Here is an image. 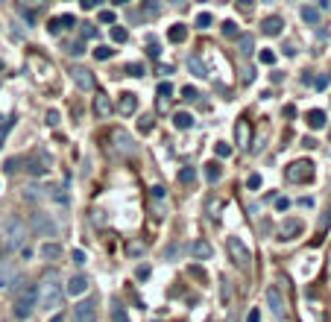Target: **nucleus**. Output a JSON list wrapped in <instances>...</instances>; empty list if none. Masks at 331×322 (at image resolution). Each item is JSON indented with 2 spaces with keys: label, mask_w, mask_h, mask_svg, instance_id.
Masks as SVG:
<instances>
[{
  "label": "nucleus",
  "mask_w": 331,
  "mask_h": 322,
  "mask_svg": "<svg viewBox=\"0 0 331 322\" xmlns=\"http://www.w3.org/2000/svg\"><path fill=\"white\" fill-rule=\"evenodd\" d=\"M112 3H115V6H126V3H129V0H112Z\"/></svg>",
  "instance_id": "56"
},
{
  "label": "nucleus",
  "mask_w": 331,
  "mask_h": 322,
  "mask_svg": "<svg viewBox=\"0 0 331 322\" xmlns=\"http://www.w3.org/2000/svg\"><path fill=\"white\" fill-rule=\"evenodd\" d=\"M112 319H115V322H129V316H126V308H123V305H115V310H112Z\"/></svg>",
  "instance_id": "32"
},
{
  "label": "nucleus",
  "mask_w": 331,
  "mask_h": 322,
  "mask_svg": "<svg viewBox=\"0 0 331 322\" xmlns=\"http://www.w3.org/2000/svg\"><path fill=\"white\" fill-rule=\"evenodd\" d=\"M65 26H76V18H73V15H59V18H53V21L47 24V30L53 33V36H59Z\"/></svg>",
  "instance_id": "17"
},
{
  "label": "nucleus",
  "mask_w": 331,
  "mask_h": 322,
  "mask_svg": "<svg viewBox=\"0 0 331 322\" xmlns=\"http://www.w3.org/2000/svg\"><path fill=\"white\" fill-rule=\"evenodd\" d=\"M275 208H279V211H287V208H290V202H287V199H275Z\"/></svg>",
  "instance_id": "52"
},
{
  "label": "nucleus",
  "mask_w": 331,
  "mask_h": 322,
  "mask_svg": "<svg viewBox=\"0 0 331 322\" xmlns=\"http://www.w3.org/2000/svg\"><path fill=\"white\" fill-rule=\"evenodd\" d=\"M44 123H47V126H59V111H56V108H50L47 114H44Z\"/></svg>",
  "instance_id": "37"
},
{
  "label": "nucleus",
  "mask_w": 331,
  "mask_h": 322,
  "mask_svg": "<svg viewBox=\"0 0 331 322\" xmlns=\"http://www.w3.org/2000/svg\"><path fill=\"white\" fill-rule=\"evenodd\" d=\"M0 243H3V249L6 252H15L21 249L26 243V223L21 220L18 214H12L6 223H3V231H0Z\"/></svg>",
  "instance_id": "2"
},
{
  "label": "nucleus",
  "mask_w": 331,
  "mask_h": 322,
  "mask_svg": "<svg viewBox=\"0 0 331 322\" xmlns=\"http://www.w3.org/2000/svg\"><path fill=\"white\" fill-rule=\"evenodd\" d=\"M284 179L293 182V185L311 182V179H314V161H308V158H299V161H293V164H287V167H284Z\"/></svg>",
  "instance_id": "4"
},
{
  "label": "nucleus",
  "mask_w": 331,
  "mask_h": 322,
  "mask_svg": "<svg viewBox=\"0 0 331 322\" xmlns=\"http://www.w3.org/2000/svg\"><path fill=\"white\" fill-rule=\"evenodd\" d=\"M267 305H270V310H272V316L275 319H284L287 316V310H284V299H282V293H279V287H267Z\"/></svg>",
  "instance_id": "11"
},
{
  "label": "nucleus",
  "mask_w": 331,
  "mask_h": 322,
  "mask_svg": "<svg viewBox=\"0 0 331 322\" xmlns=\"http://www.w3.org/2000/svg\"><path fill=\"white\" fill-rule=\"evenodd\" d=\"M308 126H311V129H322V126H325V111H319V108L308 111Z\"/></svg>",
  "instance_id": "24"
},
{
  "label": "nucleus",
  "mask_w": 331,
  "mask_h": 322,
  "mask_svg": "<svg viewBox=\"0 0 331 322\" xmlns=\"http://www.w3.org/2000/svg\"><path fill=\"white\" fill-rule=\"evenodd\" d=\"M190 255H194L197 261H208L214 255V249H211V243H205V240H194V243H190Z\"/></svg>",
  "instance_id": "16"
},
{
  "label": "nucleus",
  "mask_w": 331,
  "mask_h": 322,
  "mask_svg": "<svg viewBox=\"0 0 331 322\" xmlns=\"http://www.w3.org/2000/svg\"><path fill=\"white\" fill-rule=\"evenodd\" d=\"M173 126H176V129H190V126H194V118H190L188 111H176V114H173Z\"/></svg>",
  "instance_id": "26"
},
{
  "label": "nucleus",
  "mask_w": 331,
  "mask_h": 322,
  "mask_svg": "<svg viewBox=\"0 0 331 322\" xmlns=\"http://www.w3.org/2000/svg\"><path fill=\"white\" fill-rule=\"evenodd\" d=\"M135 275H138V281H147V278H150V267H138Z\"/></svg>",
  "instance_id": "45"
},
{
  "label": "nucleus",
  "mask_w": 331,
  "mask_h": 322,
  "mask_svg": "<svg viewBox=\"0 0 331 322\" xmlns=\"http://www.w3.org/2000/svg\"><path fill=\"white\" fill-rule=\"evenodd\" d=\"M24 199H30V202H36V199H41V188H36V185H30V188H24Z\"/></svg>",
  "instance_id": "31"
},
{
  "label": "nucleus",
  "mask_w": 331,
  "mask_h": 322,
  "mask_svg": "<svg viewBox=\"0 0 331 322\" xmlns=\"http://www.w3.org/2000/svg\"><path fill=\"white\" fill-rule=\"evenodd\" d=\"M226 249H229V255H232V261H235L237 267H243V270H246L249 261H252V255H249V249L240 243V240H237V238H229V240H226Z\"/></svg>",
  "instance_id": "8"
},
{
  "label": "nucleus",
  "mask_w": 331,
  "mask_h": 322,
  "mask_svg": "<svg viewBox=\"0 0 331 322\" xmlns=\"http://www.w3.org/2000/svg\"><path fill=\"white\" fill-rule=\"evenodd\" d=\"M73 264H85V252H82V249L73 252Z\"/></svg>",
  "instance_id": "51"
},
{
  "label": "nucleus",
  "mask_w": 331,
  "mask_h": 322,
  "mask_svg": "<svg viewBox=\"0 0 331 322\" xmlns=\"http://www.w3.org/2000/svg\"><path fill=\"white\" fill-rule=\"evenodd\" d=\"M41 255H44L47 261H56V258H62V246L59 243H44V246H41Z\"/></svg>",
  "instance_id": "28"
},
{
  "label": "nucleus",
  "mask_w": 331,
  "mask_h": 322,
  "mask_svg": "<svg viewBox=\"0 0 331 322\" xmlns=\"http://www.w3.org/2000/svg\"><path fill=\"white\" fill-rule=\"evenodd\" d=\"M138 132H144V135L153 132V118H150V114H144V118L138 120Z\"/></svg>",
  "instance_id": "33"
},
{
  "label": "nucleus",
  "mask_w": 331,
  "mask_h": 322,
  "mask_svg": "<svg viewBox=\"0 0 331 322\" xmlns=\"http://www.w3.org/2000/svg\"><path fill=\"white\" fill-rule=\"evenodd\" d=\"M62 299H65V287L59 284V275L47 273L38 284V305L44 310H56L62 308Z\"/></svg>",
  "instance_id": "1"
},
{
  "label": "nucleus",
  "mask_w": 331,
  "mask_h": 322,
  "mask_svg": "<svg viewBox=\"0 0 331 322\" xmlns=\"http://www.w3.org/2000/svg\"><path fill=\"white\" fill-rule=\"evenodd\" d=\"M167 38H170L173 44H182V41L188 38V26H185V24H173V26H170V33H167Z\"/></svg>",
  "instance_id": "23"
},
{
  "label": "nucleus",
  "mask_w": 331,
  "mask_h": 322,
  "mask_svg": "<svg viewBox=\"0 0 331 322\" xmlns=\"http://www.w3.org/2000/svg\"><path fill=\"white\" fill-rule=\"evenodd\" d=\"M112 38H115V41H120V44H123V41L129 38V33H126L123 26H112Z\"/></svg>",
  "instance_id": "34"
},
{
  "label": "nucleus",
  "mask_w": 331,
  "mask_h": 322,
  "mask_svg": "<svg viewBox=\"0 0 331 322\" xmlns=\"http://www.w3.org/2000/svg\"><path fill=\"white\" fill-rule=\"evenodd\" d=\"M12 123H15V120H6V123L0 126V147H3V141H6V135H9V129H12Z\"/></svg>",
  "instance_id": "41"
},
{
  "label": "nucleus",
  "mask_w": 331,
  "mask_h": 322,
  "mask_svg": "<svg viewBox=\"0 0 331 322\" xmlns=\"http://www.w3.org/2000/svg\"><path fill=\"white\" fill-rule=\"evenodd\" d=\"M235 138H237V147H249V123L246 120H237Z\"/></svg>",
  "instance_id": "22"
},
{
  "label": "nucleus",
  "mask_w": 331,
  "mask_h": 322,
  "mask_svg": "<svg viewBox=\"0 0 331 322\" xmlns=\"http://www.w3.org/2000/svg\"><path fill=\"white\" fill-rule=\"evenodd\" d=\"M302 220H284L282 226H279V240H293L302 235Z\"/></svg>",
  "instance_id": "12"
},
{
  "label": "nucleus",
  "mask_w": 331,
  "mask_h": 322,
  "mask_svg": "<svg viewBox=\"0 0 331 322\" xmlns=\"http://www.w3.org/2000/svg\"><path fill=\"white\" fill-rule=\"evenodd\" d=\"M68 53H71V56H79V53H85V50H82V44L76 41V44H71V47H68Z\"/></svg>",
  "instance_id": "49"
},
{
  "label": "nucleus",
  "mask_w": 331,
  "mask_h": 322,
  "mask_svg": "<svg viewBox=\"0 0 331 322\" xmlns=\"http://www.w3.org/2000/svg\"><path fill=\"white\" fill-rule=\"evenodd\" d=\"M261 62H264V65H272V62H275V53H272V50H261Z\"/></svg>",
  "instance_id": "43"
},
{
  "label": "nucleus",
  "mask_w": 331,
  "mask_h": 322,
  "mask_svg": "<svg viewBox=\"0 0 331 322\" xmlns=\"http://www.w3.org/2000/svg\"><path fill=\"white\" fill-rule=\"evenodd\" d=\"M112 141H115V147H118L120 153H132V138H129L123 129L112 132Z\"/></svg>",
  "instance_id": "19"
},
{
  "label": "nucleus",
  "mask_w": 331,
  "mask_h": 322,
  "mask_svg": "<svg viewBox=\"0 0 331 322\" xmlns=\"http://www.w3.org/2000/svg\"><path fill=\"white\" fill-rule=\"evenodd\" d=\"M261 319V313L258 310H249V316H246V322H258Z\"/></svg>",
  "instance_id": "53"
},
{
  "label": "nucleus",
  "mask_w": 331,
  "mask_h": 322,
  "mask_svg": "<svg viewBox=\"0 0 331 322\" xmlns=\"http://www.w3.org/2000/svg\"><path fill=\"white\" fill-rule=\"evenodd\" d=\"M170 94H173V85H170V82H161V85H158V100H155L158 111H164V108H167V103H170Z\"/></svg>",
  "instance_id": "20"
},
{
  "label": "nucleus",
  "mask_w": 331,
  "mask_h": 322,
  "mask_svg": "<svg viewBox=\"0 0 331 322\" xmlns=\"http://www.w3.org/2000/svg\"><path fill=\"white\" fill-rule=\"evenodd\" d=\"M100 21L103 24H115V12H100Z\"/></svg>",
  "instance_id": "48"
},
{
  "label": "nucleus",
  "mask_w": 331,
  "mask_h": 322,
  "mask_svg": "<svg viewBox=\"0 0 331 322\" xmlns=\"http://www.w3.org/2000/svg\"><path fill=\"white\" fill-rule=\"evenodd\" d=\"M30 228H33L36 235H41V238H56V235H59L56 220L50 214H44V211H33V214H30Z\"/></svg>",
  "instance_id": "6"
},
{
  "label": "nucleus",
  "mask_w": 331,
  "mask_h": 322,
  "mask_svg": "<svg viewBox=\"0 0 331 322\" xmlns=\"http://www.w3.org/2000/svg\"><path fill=\"white\" fill-rule=\"evenodd\" d=\"M97 36V30L91 24H82V38H94Z\"/></svg>",
  "instance_id": "47"
},
{
  "label": "nucleus",
  "mask_w": 331,
  "mask_h": 322,
  "mask_svg": "<svg viewBox=\"0 0 331 322\" xmlns=\"http://www.w3.org/2000/svg\"><path fill=\"white\" fill-rule=\"evenodd\" d=\"M237 50H240L243 56H252V50H255V38H252V36H246V33H243V36L237 38Z\"/></svg>",
  "instance_id": "25"
},
{
  "label": "nucleus",
  "mask_w": 331,
  "mask_h": 322,
  "mask_svg": "<svg viewBox=\"0 0 331 322\" xmlns=\"http://www.w3.org/2000/svg\"><path fill=\"white\" fill-rule=\"evenodd\" d=\"M71 79L73 85L79 88V91H94V73L88 71V68H82V65H71Z\"/></svg>",
  "instance_id": "7"
},
{
  "label": "nucleus",
  "mask_w": 331,
  "mask_h": 322,
  "mask_svg": "<svg viewBox=\"0 0 331 322\" xmlns=\"http://www.w3.org/2000/svg\"><path fill=\"white\" fill-rule=\"evenodd\" d=\"M194 176H197V173H194V167H185L182 173H179V182H185V185H188V182H194Z\"/></svg>",
  "instance_id": "39"
},
{
  "label": "nucleus",
  "mask_w": 331,
  "mask_h": 322,
  "mask_svg": "<svg viewBox=\"0 0 331 322\" xmlns=\"http://www.w3.org/2000/svg\"><path fill=\"white\" fill-rule=\"evenodd\" d=\"M217 155H220V158L232 155V147H229V143H217Z\"/></svg>",
  "instance_id": "44"
},
{
  "label": "nucleus",
  "mask_w": 331,
  "mask_h": 322,
  "mask_svg": "<svg viewBox=\"0 0 331 322\" xmlns=\"http://www.w3.org/2000/svg\"><path fill=\"white\" fill-rule=\"evenodd\" d=\"M158 53H161V50H158V44H155V38H150V56L158 59Z\"/></svg>",
  "instance_id": "50"
},
{
  "label": "nucleus",
  "mask_w": 331,
  "mask_h": 322,
  "mask_svg": "<svg viewBox=\"0 0 331 322\" xmlns=\"http://www.w3.org/2000/svg\"><path fill=\"white\" fill-rule=\"evenodd\" d=\"M282 26H284L282 18H279V15H270V18H264V21H261V33H264V36H279V33H282Z\"/></svg>",
  "instance_id": "15"
},
{
  "label": "nucleus",
  "mask_w": 331,
  "mask_h": 322,
  "mask_svg": "<svg viewBox=\"0 0 331 322\" xmlns=\"http://www.w3.org/2000/svg\"><path fill=\"white\" fill-rule=\"evenodd\" d=\"M302 21L311 26H317L319 24V9L317 6H302Z\"/></svg>",
  "instance_id": "27"
},
{
  "label": "nucleus",
  "mask_w": 331,
  "mask_h": 322,
  "mask_svg": "<svg viewBox=\"0 0 331 322\" xmlns=\"http://www.w3.org/2000/svg\"><path fill=\"white\" fill-rule=\"evenodd\" d=\"M144 252V243L141 240H132V243H126V255H132V258H138Z\"/></svg>",
  "instance_id": "30"
},
{
  "label": "nucleus",
  "mask_w": 331,
  "mask_h": 322,
  "mask_svg": "<svg viewBox=\"0 0 331 322\" xmlns=\"http://www.w3.org/2000/svg\"><path fill=\"white\" fill-rule=\"evenodd\" d=\"M50 167H53V158L44 147H38L36 153L26 155V173L30 176H44V173H50Z\"/></svg>",
  "instance_id": "5"
},
{
  "label": "nucleus",
  "mask_w": 331,
  "mask_h": 322,
  "mask_svg": "<svg viewBox=\"0 0 331 322\" xmlns=\"http://www.w3.org/2000/svg\"><path fill=\"white\" fill-rule=\"evenodd\" d=\"M328 135H331V132H328Z\"/></svg>",
  "instance_id": "59"
},
{
  "label": "nucleus",
  "mask_w": 331,
  "mask_h": 322,
  "mask_svg": "<svg viewBox=\"0 0 331 322\" xmlns=\"http://www.w3.org/2000/svg\"><path fill=\"white\" fill-rule=\"evenodd\" d=\"M50 322H65V316H62V313H56V316H53Z\"/></svg>",
  "instance_id": "55"
},
{
  "label": "nucleus",
  "mask_w": 331,
  "mask_h": 322,
  "mask_svg": "<svg viewBox=\"0 0 331 322\" xmlns=\"http://www.w3.org/2000/svg\"><path fill=\"white\" fill-rule=\"evenodd\" d=\"M223 33H226L229 38H235V36H237V26H235V21H226V24H223Z\"/></svg>",
  "instance_id": "42"
},
{
  "label": "nucleus",
  "mask_w": 331,
  "mask_h": 322,
  "mask_svg": "<svg viewBox=\"0 0 331 322\" xmlns=\"http://www.w3.org/2000/svg\"><path fill=\"white\" fill-rule=\"evenodd\" d=\"M118 111L123 114V118H129V114H135L138 111V97L132 94V91H123L118 100Z\"/></svg>",
  "instance_id": "13"
},
{
  "label": "nucleus",
  "mask_w": 331,
  "mask_h": 322,
  "mask_svg": "<svg viewBox=\"0 0 331 322\" xmlns=\"http://www.w3.org/2000/svg\"><path fill=\"white\" fill-rule=\"evenodd\" d=\"M73 322H97V302L94 299H82L73 305Z\"/></svg>",
  "instance_id": "9"
},
{
  "label": "nucleus",
  "mask_w": 331,
  "mask_h": 322,
  "mask_svg": "<svg viewBox=\"0 0 331 322\" xmlns=\"http://www.w3.org/2000/svg\"><path fill=\"white\" fill-rule=\"evenodd\" d=\"M126 73H129V76H144V65H135V62H132V65H126Z\"/></svg>",
  "instance_id": "40"
},
{
  "label": "nucleus",
  "mask_w": 331,
  "mask_h": 322,
  "mask_svg": "<svg viewBox=\"0 0 331 322\" xmlns=\"http://www.w3.org/2000/svg\"><path fill=\"white\" fill-rule=\"evenodd\" d=\"M94 114L97 118H108L112 114V100L103 91H97V97H94Z\"/></svg>",
  "instance_id": "18"
},
{
  "label": "nucleus",
  "mask_w": 331,
  "mask_h": 322,
  "mask_svg": "<svg viewBox=\"0 0 331 322\" xmlns=\"http://www.w3.org/2000/svg\"><path fill=\"white\" fill-rule=\"evenodd\" d=\"M21 284V273L12 261H0V290H9V287Z\"/></svg>",
  "instance_id": "10"
},
{
  "label": "nucleus",
  "mask_w": 331,
  "mask_h": 322,
  "mask_svg": "<svg viewBox=\"0 0 331 322\" xmlns=\"http://www.w3.org/2000/svg\"><path fill=\"white\" fill-rule=\"evenodd\" d=\"M246 185L252 188V191H255V188H261V176H258V173H252V176L246 179Z\"/></svg>",
  "instance_id": "46"
},
{
  "label": "nucleus",
  "mask_w": 331,
  "mask_h": 322,
  "mask_svg": "<svg viewBox=\"0 0 331 322\" xmlns=\"http://www.w3.org/2000/svg\"><path fill=\"white\" fill-rule=\"evenodd\" d=\"M36 305H38V287L26 284L24 290L15 296V316H18V319H30L33 310H36Z\"/></svg>",
  "instance_id": "3"
},
{
  "label": "nucleus",
  "mask_w": 331,
  "mask_h": 322,
  "mask_svg": "<svg viewBox=\"0 0 331 322\" xmlns=\"http://www.w3.org/2000/svg\"><path fill=\"white\" fill-rule=\"evenodd\" d=\"M112 53H115V50H112V47H106V44H103V47H97V50H94V56H97V59H100V62L112 59Z\"/></svg>",
  "instance_id": "35"
},
{
  "label": "nucleus",
  "mask_w": 331,
  "mask_h": 322,
  "mask_svg": "<svg viewBox=\"0 0 331 322\" xmlns=\"http://www.w3.org/2000/svg\"><path fill=\"white\" fill-rule=\"evenodd\" d=\"M85 290H88V278H85V275H71V278H68L65 293H71V296H82Z\"/></svg>",
  "instance_id": "14"
},
{
  "label": "nucleus",
  "mask_w": 331,
  "mask_h": 322,
  "mask_svg": "<svg viewBox=\"0 0 331 322\" xmlns=\"http://www.w3.org/2000/svg\"><path fill=\"white\" fill-rule=\"evenodd\" d=\"M182 97H185V100H197V97H200V91H197L194 85H185V88H182Z\"/></svg>",
  "instance_id": "38"
},
{
  "label": "nucleus",
  "mask_w": 331,
  "mask_h": 322,
  "mask_svg": "<svg viewBox=\"0 0 331 322\" xmlns=\"http://www.w3.org/2000/svg\"><path fill=\"white\" fill-rule=\"evenodd\" d=\"M188 71L197 76V79H205L208 76V71H205V65H202L200 56H188Z\"/></svg>",
  "instance_id": "21"
},
{
  "label": "nucleus",
  "mask_w": 331,
  "mask_h": 322,
  "mask_svg": "<svg viewBox=\"0 0 331 322\" xmlns=\"http://www.w3.org/2000/svg\"><path fill=\"white\" fill-rule=\"evenodd\" d=\"M252 3H255V0H237V6H243V9H249Z\"/></svg>",
  "instance_id": "54"
},
{
  "label": "nucleus",
  "mask_w": 331,
  "mask_h": 322,
  "mask_svg": "<svg viewBox=\"0 0 331 322\" xmlns=\"http://www.w3.org/2000/svg\"><path fill=\"white\" fill-rule=\"evenodd\" d=\"M211 21H214V18H211L208 12H200V15H197V26H200V30H205V26H211Z\"/></svg>",
  "instance_id": "36"
},
{
  "label": "nucleus",
  "mask_w": 331,
  "mask_h": 322,
  "mask_svg": "<svg viewBox=\"0 0 331 322\" xmlns=\"http://www.w3.org/2000/svg\"><path fill=\"white\" fill-rule=\"evenodd\" d=\"M0 68H3V65H0Z\"/></svg>",
  "instance_id": "58"
},
{
  "label": "nucleus",
  "mask_w": 331,
  "mask_h": 322,
  "mask_svg": "<svg viewBox=\"0 0 331 322\" xmlns=\"http://www.w3.org/2000/svg\"><path fill=\"white\" fill-rule=\"evenodd\" d=\"M94 3H100V0H91V6H94Z\"/></svg>",
  "instance_id": "57"
},
{
  "label": "nucleus",
  "mask_w": 331,
  "mask_h": 322,
  "mask_svg": "<svg viewBox=\"0 0 331 322\" xmlns=\"http://www.w3.org/2000/svg\"><path fill=\"white\" fill-rule=\"evenodd\" d=\"M220 176H223V167H220L217 161H208V164H205V179H208V182H217Z\"/></svg>",
  "instance_id": "29"
}]
</instances>
